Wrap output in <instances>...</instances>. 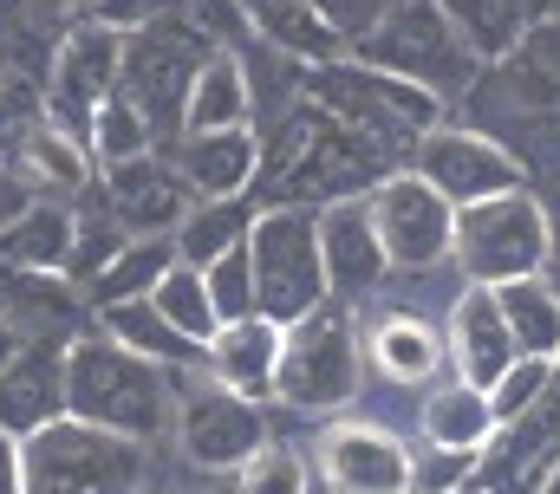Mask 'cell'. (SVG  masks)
Instances as JSON below:
<instances>
[{"label": "cell", "instance_id": "obj_9", "mask_svg": "<svg viewBox=\"0 0 560 494\" xmlns=\"http://www.w3.org/2000/svg\"><path fill=\"white\" fill-rule=\"evenodd\" d=\"M176 449L189 469L202 475H235L242 462H255L275 436H268V410L235 397L229 384H215L209 370H176Z\"/></svg>", "mask_w": 560, "mask_h": 494}, {"label": "cell", "instance_id": "obj_36", "mask_svg": "<svg viewBox=\"0 0 560 494\" xmlns=\"http://www.w3.org/2000/svg\"><path fill=\"white\" fill-rule=\"evenodd\" d=\"M229 494H313V462H306L293 443H280V436H275L255 462H242V469H235Z\"/></svg>", "mask_w": 560, "mask_h": 494}, {"label": "cell", "instance_id": "obj_47", "mask_svg": "<svg viewBox=\"0 0 560 494\" xmlns=\"http://www.w3.org/2000/svg\"><path fill=\"white\" fill-rule=\"evenodd\" d=\"M39 7H72V20L85 13V0H39Z\"/></svg>", "mask_w": 560, "mask_h": 494}, {"label": "cell", "instance_id": "obj_5", "mask_svg": "<svg viewBox=\"0 0 560 494\" xmlns=\"http://www.w3.org/2000/svg\"><path fill=\"white\" fill-rule=\"evenodd\" d=\"M359 66H378L392 79H411L430 98H469L482 85V59L463 46V33L450 26L443 0H398L365 39H352Z\"/></svg>", "mask_w": 560, "mask_h": 494}, {"label": "cell", "instance_id": "obj_35", "mask_svg": "<svg viewBox=\"0 0 560 494\" xmlns=\"http://www.w3.org/2000/svg\"><path fill=\"white\" fill-rule=\"evenodd\" d=\"M85 150H92V163H98V169H112V163H131V156H150V150H156V124H150L138 105L118 92V98H112V105L92 118Z\"/></svg>", "mask_w": 560, "mask_h": 494}, {"label": "cell", "instance_id": "obj_46", "mask_svg": "<svg viewBox=\"0 0 560 494\" xmlns=\"http://www.w3.org/2000/svg\"><path fill=\"white\" fill-rule=\"evenodd\" d=\"M548 202V228H555V260H560V196H541Z\"/></svg>", "mask_w": 560, "mask_h": 494}, {"label": "cell", "instance_id": "obj_14", "mask_svg": "<svg viewBox=\"0 0 560 494\" xmlns=\"http://www.w3.org/2000/svg\"><path fill=\"white\" fill-rule=\"evenodd\" d=\"M319 254H326V286H332L339 306L385 299L392 260H385V242H378V222H372V202L365 196L319 209Z\"/></svg>", "mask_w": 560, "mask_h": 494}, {"label": "cell", "instance_id": "obj_31", "mask_svg": "<svg viewBox=\"0 0 560 494\" xmlns=\"http://www.w3.org/2000/svg\"><path fill=\"white\" fill-rule=\"evenodd\" d=\"M255 215H261L255 196H242V202H196V209L183 215V228L170 235V242H176V260H189V267H215L222 254H235V247L248 242Z\"/></svg>", "mask_w": 560, "mask_h": 494}, {"label": "cell", "instance_id": "obj_15", "mask_svg": "<svg viewBox=\"0 0 560 494\" xmlns=\"http://www.w3.org/2000/svg\"><path fill=\"white\" fill-rule=\"evenodd\" d=\"M443 345H450V377L476 384V390H495L509 365L522 358L509 319H502V299L495 286H463L443 313Z\"/></svg>", "mask_w": 560, "mask_h": 494}, {"label": "cell", "instance_id": "obj_43", "mask_svg": "<svg viewBox=\"0 0 560 494\" xmlns=\"http://www.w3.org/2000/svg\"><path fill=\"white\" fill-rule=\"evenodd\" d=\"M33 202H39V196H33V189H26V183L13 176V169H0V228H7L13 215H26Z\"/></svg>", "mask_w": 560, "mask_h": 494}, {"label": "cell", "instance_id": "obj_44", "mask_svg": "<svg viewBox=\"0 0 560 494\" xmlns=\"http://www.w3.org/2000/svg\"><path fill=\"white\" fill-rule=\"evenodd\" d=\"M20 352H26V339H20V326H13V319H7V313H0V370L13 365V358H20Z\"/></svg>", "mask_w": 560, "mask_h": 494}, {"label": "cell", "instance_id": "obj_18", "mask_svg": "<svg viewBox=\"0 0 560 494\" xmlns=\"http://www.w3.org/2000/svg\"><path fill=\"white\" fill-rule=\"evenodd\" d=\"M170 163L196 202H242L261 176V130H189L170 143Z\"/></svg>", "mask_w": 560, "mask_h": 494}, {"label": "cell", "instance_id": "obj_27", "mask_svg": "<svg viewBox=\"0 0 560 494\" xmlns=\"http://www.w3.org/2000/svg\"><path fill=\"white\" fill-rule=\"evenodd\" d=\"M92 326L105 332V339H118L125 352H138L150 365L163 370H202L209 365V345H196V339H183L150 299H131V306H105V313H92Z\"/></svg>", "mask_w": 560, "mask_h": 494}, {"label": "cell", "instance_id": "obj_42", "mask_svg": "<svg viewBox=\"0 0 560 494\" xmlns=\"http://www.w3.org/2000/svg\"><path fill=\"white\" fill-rule=\"evenodd\" d=\"M0 494H26V456H20V436L0 430Z\"/></svg>", "mask_w": 560, "mask_h": 494}, {"label": "cell", "instance_id": "obj_25", "mask_svg": "<svg viewBox=\"0 0 560 494\" xmlns=\"http://www.w3.org/2000/svg\"><path fill=\"white\" fill-rule=\"evenodd\" d=\"M255 124V85L242 66V46H215L183 98V137L189 130H248Z\"/></svg>", "mask_w": 560, "mask_h": 494}, {"label": "cell", "instance_id": "obj_29", "mask_svg": "<svg viewBox=\"0 0 560 494\" xmlns=\"http://www.w3.org/2000/svg\"><path fill=\"white\" fill-rule=\"evenodd\" d=\"M502 98H515L522 111L560 118V20H541L522 52L502 66Z\"/></svg>", "mask_w": 560, "mask_h": 494}, {"label": "cell", "instance_id": "obj_19", "mask_svg": "<svg viewBox=\"0 0 560 494\" xmlns=\"http://www.w3.org/2000/svg\"><path fill=\"white\" fill-rule=\"evenodd\" d=\"M235 20H242V39L268 46L293 66H332V59H352L346 33L313 7V0H229Z\"/></svg>", "mask_w": 560, "mask_h": 494}, {"label": "cell", "instance_id": "obj_21", "mask_svg": "<svg viewBox=\"0 0 560 494\" xmlns=\"http://www.w3.org/2000/svg\"><path fill=\"white\" fill-rule=\"evenodd\" d=\"M59 416H66V345H26L0 370V430L26 443Z\"/></svg>", "mask_w": 560, "mask_h": 494}, {"label": "cell", "instance_id": "obj_12", "mask_svg": "<svg viewBox=\"0 0 560 494\" xmlns=\"http://www.w3.org/2000/svg\"><path fill=\"white\" fill-rule=\"evenodd\" d=\"M365 202H372V222H378L392 273H430V267L456 260V209L423 183L418 169H392Z\"/></svg>", "mask_w": 560, "mask_h": 494}, {"label": "cell", "instance_id": "obj_37", "mask_svg": "<svg viewBox=\"0 0 560 494\" xmlns=\"http://www.w3.org/2000/svg\"><path fill=\"white\" fill-rule=\"evenodd\" d=\"M39 124H46V85L0 66V169L20 156V143H26Z\"/></svg>", "mask_w": 560, "mask_h": 494}, {"label": "cell", "instance_id": "obj_45", "mask_svg": "<svg viewBox=\"0 0 560 494\" xmlns=\"http://www.w3.org/2000/svg\"><path fill=\"white\" fill-rule=\"evenodd\" d=\"M528 494H560V456L541 469V475H535V489H528Z\"/></svg>", "mask_w": 560, "mask_h": 494}, {"label": "cell", "instance_id": "obj_39", "mask_svg": "<svg viewBox=\"0 0 560 494\" xmlns=\"http://www.w3.org/2000/svg\"><path fill=\"white\" fill-rule=\"evenodd\" d=\"M202 280H209V299H215V319H222V326L261 313V306H255V260H248V242L235 247V254H222L215 267H202Z\"/></svg>", "mask_w": 560, "mask_h": 494}, {"label": "cell", "instance_id": "obj_24", "mask_svg": "<svg viewBox=\"0 0 560 494\" xmlns=\"http://www.w3.org/2000/svg\"><path fill=\"white\" fill-rule=\"evenodd\" d=\"M33 196H46V202H79L92 183H98V163H92V150H85V137H72V130H59V124H39L26 143H20V156L7 163Z\"/></svg>", "mask_w": 560, "mask_h": 494}, {"label": "cell", "instance_id": "obj_10", "mask_svg": "<svg viewBox=\"0 0 560 494\" xmlns=\"http://www.w3.org/2000/svg\"><path fill=\"white\" fill-rule=\"evenodd\" d=\"M411 169H418L450 209H476V202H495V196L528 189V163L509 143H495L489 130H469V124H436L418 143Z\"/></svg>", "mask_w": 560, "mask_h": 494}, {"label": "cell", "instance_id": "obj_3", "mask_svg": "<svg viewBox=\"0 0 560 494\" xmlns=\"http://www.w3.org/2000/svg\"><path fill=\"white\" fill-rule=\"evenodd\" d=\"M300 98H313L319 111H332L339 124H352L359 137H372L398 169H411L418 143L443 124V98H430L411 79H392L378 66L359 59H332V66H306Z\"/></svg>", "mask_w": 560, "mask_h": 494}, {"label": "cell", "instance_id": "obj_28", "mask_svg": "<svg viewBox=\"0 0 560 494\" xmlns=\"http://www.w3.org/2000/svg\"><path fill=\"white\" fill-rule=\"evenodd\" d=\"M0 267L13 273H66L72 267V202H33L0 228Z\"/></svg>", "mask_w": 560, "mask_h": 494}, {"label": "cell", "instance_id": "obj_38", "mask_svg": "<svg viewBox=\"0 0 560 494\" xmlns=\"http://www.w3.org/2000/svg\"><path fill=\"white\" fill-rule=\"evenodd\" d=\"M555 377H560V358H528V352H522V358L509 365V377L489 390V403H495V423L509 430V423L535 416V403L555 390Z\"/></svg>", "mask_w": 560, "mask_h": 494}, {"label": "cell", "instance_id": "obj_1", "mask_svg": "<svg viewBox=\"0 0 560 494\" xmlns=\"http://www.w3.org/2000/svg\"><path fill=\"white\" fill-rule=\"evenodd\" d=\"M255 130H261V176H255L261 209H332V202L372 196L398 169L372 137L319 111L313 98L287 105L280 118Z\"/></svg>", "mask_w": 560, "mask_h": 494}, {"label": "cell", "instance_id": "obj_13", "mask_svg": "<svg viewBox=\"0 0 560 494\" xmlns=\"http://www.w3.org/2000/svg\"><path fill=\"white\" fill-rule=\"evenodd\" d=\"M313 475L326 494H411V443L346 416V423H319L313 430Z\"/></svg>", "mask_w": 560, "mask_h": 494}, {"label": "cell", "instance_id": "obj_48", "mask_svg": "<svg viewBox=\"0 0 560 494\" xmlns=\"http://www.w3.org/2000/svg\"><path fill=\"white\" fill-rule=\"evenodd\" d=\"M548 20H560V0H548Z\"/></svg>", "mask_w": 560, "mask_h": 494}, {"label": "cell", "instance_id": "obj_33", "mask_svg": "<svg viewBox=\"0 0 560 494\" xmlns=\"http://www.w3.org/2000/svg\"><path fill=\"white\" fill-rule=\"evenodd\" d=\"M495 299H502V319L528 358H560V286L548 273L509 280V286H495Z\"/></svg>", "mask_w": 560, "mask_h": 494}, {"label": "cell", "instance_id": "obj_41", "mask_svg": "<svg viewBox=\"0 0 560 494\" xmlns=\"http://www.w3.org/2000/svg\"><path fill=\"white\" fill-rule=\"evenodd\" d=\"M313 7H319V13H326L339 33H346V46H352V39H365V33L385 20L398 0H313Z\"/></svg>", "mask_w": 560, "mask_h": 494}, {"label": "cell", "instance_id": "obj_20", "mask_svg": "<svg viewBox=\"0 0 560 494\" xmlns=\"http://www.w3.org/2000/svg\"><path fill=\"white\" fill-rule=\"evenodd\" d=\"M0 313L20 326L26 345H72L92 326V306L66 273H13V267H0Z\"/></svg>", "mask_w": 560, "mask_h": 494}, {"label": "cell", "instance_id": "obj_40", "mask_svg": "<svg viewBox=\"0 0 560 494\" xmlns=\"http://www.w3.org/2000/svg\"><path fill=\"white\" fill-rule=\"evenodd\" d=\"M170 13V0H85V13L79 20H92V26H112V33H143V26H156Z\"/></svg>", "mask_w": 560, "mask_h": 494}, {"label": "cell", "instance_id": "obj_30", "mask_svg": "<svg viewBox=\"0 0 560 494\" xmlns=\"http://www.w3.org/2000/svg\"><path fill=\"white\" fill-rule=\"evenodd\" d=\"M131 242H138V235L112 215V202H105V196H98V183H92V189L72 202V267H66V280L85 293V286H92V280H98V273H105V267H112Z\"/></svg>", "mask_w": 560, "mask_h": 494}, {"label": "cell", "instance_id": "obj_11", "mask_svg": "<svg viewBox=\"0 0 560 494\" xmlns=\"http://www.w3.org/2000/svg\"><path fill=\"white\" fill-rule=\"evenodd\" d=\"M118 79H125V33L72 20L46 72V124L92 137V118L118 98Z\"/></svg>", "mask_w": 560, "mask_h": 494}, {"label": "cell", "instance_id": "obj_49", "mask_svg": "<svg viewBox=\"0 0 560 494\" xmlns=\"http://www.w3.org/2000/svg\"><path fill=\"white\" fill-rule=\"evenodd\" d=\"M189 494H222V489H189Z\"/></svg>", "mask_w": 560, "mask_h": 494}, {"label": "cell", "instance_id": "obj_8", "mask_svg": "<svg viewBox=\"0 0 560 494\" xmlns=\"http://www.w3.org/2000/svg\"><path fill=\"white\" fill-rule=\"evenodd\" d=\"M248 260H255V306L275 326H300L332 299L326 254H319V209H261L248 228Z\"/></svg>", "mask_w": 560, "mask_h": 494}, {"label": "cell", "instance_id": "obj_32", "mask_svg": "<svg viewBox=\"0 0 560 494\" xmlns=\"http://www.w3.org/2000/svg\"><path fill=\"white\" fill-rule=\"evenodd\" d=\"M176 267V242L170 235H138V242L125 247L92 286H85V306L92 313H105V306H131V299H150L156 293V280Z\"/></svg>", "mask_w": 560, "mask_h": 494}, {"label": "cell", "instance_id": "obj_6", "mask_svg": "<svg viewBox=\"0 0 560 494\" xmlns=\"http://www.w3.org/2000/svg\"><path fill=\"white\" fill-rule=\"evenodd\" d=\"M26 494H150V443L59 416L20 443Z\"/></svg>", "mask_w": 560, "mask_h": 494}, {"label": "cell", "instance_id": "obj_22", "mask_svg": "<svg viewBox=\"0 0 560 494\" xmlns=\"http://www.w3.org/2000/svg\"><path fill=\"white\" fill-rule=\"evenodd\" d=\"M495 436H502V423H495L489 390H476V384H463V377H436V384L423 390V410H418V443L423 449L482 456Z\"/></svg>", "mask_w": 560, "mask_h": 494}, {"label": "cell", "instance_id": "obj_4", "mask_svg": "<svg viewBox=\"0 0 560 494\" xmlns=\"http://www.w3.org/2000/svg\"><path fill=\"white\" fill-rule=\"evenodd\" d=\"M365 390V339L352 306L326 299L319 313H306L300 326H287L280 345V370H275V403L300 410V416H339L352 410Z\"/></svg>", "mask_w": 560, "mask_h": 494}, {"label": "cell", "instance_id": "obj_2", "mask_svg": "<svg viewBox=\"0 0 560 494\" xmlns=\"http://www.w3.org/2000/svg\"><path fill=\"white\" fill-rule=\"evenodd\" d=\"M66 416L131 443H163L176 430V370L150 365L98 326H85L66 345Z\"/></svg>", "mask_w": 560, "mask_h": 494}, {"label": "cell", "instance_id": "obj_17", "mask_svg": "<svg viewBox=\"0 0 560 494\" xmlns=\"http://www.w3.org/2000/svg\"><path fill=\"white\" fill-rule=\"evenodd\" d=\"M98 196L112 202V215H118L131 235H176L183 215L196 209L189 183H183L176 163L156 156V150H150V156H131V163L98 169Z\"/></svg>", "mask_w": 560, "mask_h": 494}, {"label": "cell", "instance_id": "obj_34", "mask_svg": "<svg viewBox=\"0 0 560 494\" xmlns=\"http://www.w3.org/2000/svg\"><path fill=\"white\" fill-rule=\"evenodd\" d=\"M150 306L183 332V339H196V345H209L215 332H222V319H215V299H209V280H202V267H189V260H176L163 280H156V293H150Z\"/></svg>", "mask_w": 560, "mask_h": 494}, {"label": "cell", "instance_id": "obj_26", "mask_svg": "<svg viewBox=\"0 0 560 494\" xmlns=\"http://www.w3.org/2000/svg\"><path fill=\"white\" fill-rule=\"evenodd\" d=\"M443 13L482 66H509L522 39L548 20V0H443Z\"/></svg>", "mask_w": 560, "mask_h": 494}, {"label": "cell", "instance_id": "obj_23", "mask_svg": "<svg viewBox=\"0 0 560 494\" xmlns=\"http://www.w3.org/2000/svg\"><path fill=\"white\" fill-rule=\"evenodd\" d=\"M280 345H287V326L275 319H235V326H222L215 339H209V377L215 384H229L235 397H248V403H275V370H280Z\"/></svg>", "mask_w": 560, "mask_h": 494}, {"label": "cell", "instance_id": "obj_16", "mask_svg": "<svg viewBox=\"0 0 560 494\" xmlns=\"http://www.w3.org/2000/svg\"><path fill=\"white\" fill-rule=\"evenodd\" d=\"M359 339H365V365H372V377H385V384L430 390V384L450 370L443 326H436L430 313H411V306H392V299H385V306L359 326Z\"/></svg>", "mask_w": 560, "mask_h": 494}, {"label": "cell", "instance_id": "obj_7", "mask_svg": "<svg viewBox=\"0 0 560 494\" xmlns=\"http://www.w3.org/2000/svg\"><path fill=\"white\" fill-rule=\"evenodd\" d=\"M548 260H555V228L535 189L456 209V273L469 286H509L528 273H548Z\"/></svg>", "mask_w": 560, "mask_h": 494}]
</instances>
